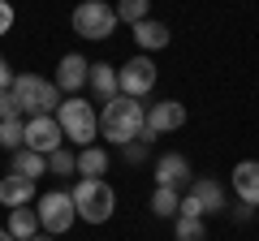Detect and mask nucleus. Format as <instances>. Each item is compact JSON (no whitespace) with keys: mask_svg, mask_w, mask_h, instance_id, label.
I'll return each instance as SVG.
<instances>
[{"mask_svg":"<svg viewBox=\"0 0 259 241\" xmlns=\"http://www.w3.org/2000/svg\"><path fill=\"white\" fill-rule=\"evenodd\" d=\"M143 125H147V103L130 99V95H117L100 108V138L117 142V147L134 142L143 134Z\"/></svg>","mask_w":259,"mask_h":241,"instance_id":"nucleus-1","label":"nucleus"},{"mask_svg":"<svg viewBox=\"0 0 259 241\" xmlns=\"http://www.w3.org/2000/svg\"><path fill=\"white\" fill-rule=\"evenodd\" d=\"M56 120H61V134L74 142L78 151H82V147H95V138H100V116H95V103H91V99L69 95V99L56 108Z\"/></svg>","mask_w":259,"mask_h":241,"instance_id":"nucleus-2","label":"nucleus"},{"mask_svg":"<svg viewBox=\"0 0 259 241\" xmlns=\"http://www.w3.org/2000/svg\"><path fill=\"white\" fill-rule=\"evenodd\" d=\"M69 198H74V207H78V220H87V224H108L112 211H117V190H112L104 176H95V181L82 176V181L69 190Z\"/></svg>","mask_w":259,"mask_h":241,"instance_id":"nucleus-3","label":"nucleus"},{"mask_svg":"<svg viewBox=\"0 0 259 241\" xmlns=\"http://www.w3.org/2000/svg\"><path fill=\"white\" fill-rule=\"evenodd\" d=\"M13 95L22 99V112H26V116H56V108H61L56 82L35 78V74H18L13 78Z\"/></svg>","mask_w":259,"mask_h":241,"instance_id":"nucleus-4","label":"nucleus"},{"mask_svg":"<svg viewBox=\"0 0 259 241\" xmlns=\"http://www.w3.org/2000/svg\"><path fill=\"white\" fill-rule=\"evenodd\" d=\"M35 215H39V228H44V232L61 237V232L74 228L78 207H74V198H69V190H48V194L35 198Z\"/></svg>","mask_w":259,"mask_h":241,"instance_id":"nucleus-5","label":"nucleus"},{"mask_svg":"<svg viewBox=\"0 0 259 241\" xmlns=\"http://www.w3.org/2000/svg\"><path fill=\"white\" fill-rule=\"evenodd\" d=\"M74 35L78 39H112L117 30V9H112L108 0H78L74 9Z\"/></svg>","mask_w":259,"mask_h":241,"instance_id":"nucleus-6","label":"nucleus"},{"mask_svg":"<svg viewBox=\"0 0 259 241\" xmlns=\"http://www.w3.org/2000/svg\"><path fill=\"white\" fill-rule=\"evenodd\" d=\"M117 82H121V95H130V99L151 95V91H156V61H151L147 52H143V56H130L125 65L117 69Z\"/></svg>","mask_w":259,"mask_h":241,"instance_id":"nucleus-7","label":"nucleus"},{"mask_svg":"<svg viewBox=\"0 0 259 241\" xmlns=\"http://www.w3.org/2000/svg\"><path fill=\"white\" fill-rule=\"evenodd\" d=\"M61 142H65V134H61V120L56 116H26V147L30 151L52 155Z\"/></svg>","mask_w":259,"mask_h":241,"instance_id":"nucleus-8","label":"nucleus"},{"mask_svg":"<svg viewBox=\"0 0 259 241\" xmlns=\"http://www.w3.org/2000/svg\"><path fill=\"white\" fill-rule=\"evenodd\" d=\"M194 172H190V159L182 155V151H168V155L156 159V186H168V190H190Z\"/></svg>","mask_w":259,"mask_h":241,"instance_id":"nucleus-9","label":"nucleus"},{"mask_svg":"<svg viewBox=\"0 0 259 241\" xmlns=\"http://www.w3.org/2000/svg\"><path fill=\"white\" fill-rule=\"evenodd\" d=\"M87 78H91V61L78 52H65L61 56V65H56V91L65 95H78L87 86Z\"/></svg>","mask_w":259,"mask_h":241,"instance_id":"nucleus-10","label":"nucleus"},{"mask_svg":"<svg viewBox=\"0 0 259 241\" xmlns=\"http://www.w3.org/2000/svg\"><path fill=\"white\" fill-rule=\"evenodd\" d=\"M182 125H186V103H177V99L147 103V130L151 134H173Z\"/></svg>","mask_w":259,"mask_h":241,"instance_id":"nucleus-11","label":"nucleus"},{"mask_svg":"<svg viewBox=\"0 0 259 241\" xmlns=\"http://www.w3.org/2000/svg\"><path fill=\"white\" fill-rule=\"evenodd\" d=\"M186 194H194V203H199V211H203V215H221V211H229L225 186H221V181H212V176H203V181H190V190H186Z\"/></svg>","mask_w":259,"mask_h":241,"instance_id":"nucleus-12","label":"nucleus"},{"mask_svg":"<svg viewBox=\"0 0 259 241\" xmlns=\"http://www.w3.org/2000/svg\"><path fill=\"white\" fill-rule=\"evenodd\" d=\"M233 194H238V203L259 207V159L233 164Z\"/></svg>","mask_w":259,"mask_h":241,"instance_id":"nucleus-13","label":"nucleus"},{"mask_svg":"<svg viewBox=\"0 0 259 241\" xmlns=\"http://www.w3.org/2000/svg\"><path fill=\"white\" fill-rule=\"evenodd\" d=\"M87 86L95 91V103H108L121 95V82H117V65H108V61H95L91 65V78H87Z\"/></svg>","mask_w":259,"mask_h":241,"instance_id":"nucleus-14","label":"nucleus"},{"mask_svg":"<svg viewBox=\"0 0 259 241\" xmlns=\"http://www.w3.org/2000/svg\"><path fill=\"white\" fill-rule=\"evenodd\" d=\"M0 203L9 207H30L35 203V181H30V176H22V172H9L5 176V181H0Z\"/></svg>","mask_w":259,"mask_h":241,"instance_id":"nucleus-15","label":"nucleus"},{"mask_svg":"<svg viewBox=\"0 0 259 241\" xmlns=\"http://www.w3.org/2000/svg\"><path fill=\"white\" fill-rule=\"evenodd\" d=\"M130 35H134V43L143 47V52H156V47H168V26L156 18H143L139 26H130Z\"/></svg>","mask_w":259,"mask_h":241,"instance_id":"nucleus-16","label":"nucleus"},{"mask_svg":"<svg viewBox=\"0 0 259 241\" xmlns=\"http://www.w3.org/2000/svg\"><path fill=\"white\" fill-rule=\"evenodd\" d=\"M9 172H22V176H30V181H39V176L48 172V155H39V151L22 147V151H13V159H9Z\"/></svg>","mask_w":259,"mask_h":241,"instance_id":"nucleus-17","label":"nucleus"},{"mask_svg":"<svg viewBox=\"0 0 259 241\" xmlns=\"http://www.w3.org/2000/svg\"><path fill=\"white\" fill-rule=\"evenodd\" d=\"M5 228H9L18 241L39 237V215H35V207H13V211H9V224H5Z\"/></svg>","mask_w":259,"mask_h":241,"instance_id":"nucleus-18","label":"nucleus"},{"mask_svg":"<svg viewBox=\"0 0 259 241\" xmlns=\"http://www.w3.org/2000/svg\"><path fill=\"white\" fill-rule=\"evenodd\" d=\"M108 172V151L104 147H82L78 151V176H87V181H95V176Z\"/></svg>","mask_w":259,"mask_h":241,"instance_id":"nucleus-19","label":"nucleus"},{"mask_svg":"<svg viewBox=\"0 0 259 241\" xmlns=\"http://www.w3.org/2000/svg\"><path fill=\"white\" fill-rule=\"evenodd\" d=\"M177 207H182V194L168 186H156V194H151V215H160V220H177Z\"/></svg>","mask_w":259,"mask_h":241,"instance_id":"nucleus-20","label":"nucleus"},{"mask_svg":"<svg viewBox=\"0 0 259 241\" xmlns=\"http://www.w3.org/2000/svg\"><path fill=\"white\" fill-rule=\"evenodd\" d=\"M0 147H5V151H22V147H26V116L0 120Z\"/></svg>","mask_w":259,"mask_h":241,"instance_id":"nucleus-21","label":"nucleus"},{"mask_svg":"<svg viewBox=\"0 0 259 241\" xmlns=\"http://www.w3.org/2000/svg\"><path fill=\"white\" fill-rule=\"evenodd\" d=\"M112 9H117V22H125V26H139L143 18H151V0H117Z\"/></svg>","mask_w":259,"mask_h":241,"instance_id":"nucleus-22","label":"nucleus"},{"mask_svg":"<svg viewBox=\"0 0 259 241\" xmlns=\"http://www.w3.org/2000/svg\"><path fill=\"white\" fill-rule=\"evenodd\" d=\"M173 241H207V228H203V220L177 215V220H173Z\"/></svg>","mask_w":259,"mask_h":241,"instance_id":"nucleus-23","label":"nucleus"},{"mask_svg":"<svg viewBox=\"0 0 259 241\" xmlns=\"http://www.w3.org/2000/svg\"><path fill=\"white\" fill-rule=\"evenodd\" d=\"M48 172H56V176H74V172H78V151L56 147L52 155H48Z\"/></svg>","mask_w":259,"mask_h":241,"instance_id":"nucleus-24","label":"nucleus"},{"mask_svg":"<svg viewBox=\"0 0 259 241\" xmlns=\"http://www.w3.org/2000/svg\"><path fill=\"white\" fill-rule=\"evenodd\" d=\"M18 116H26V112H22V99L9 86V91H0V120H18Z\"/></svg>","mask_w":259,"mask_h":241,"instance_id":"nucleus-25","label":"nucleus"},{"mask_svg":"<svg viewBox=\"0 0 259 241\" xmlns=\"http://www.w3.org/2000/svg\"><path fill=\"white\" fill-rule=\"evenodd\" d=\"M147 142L143 138H134V142H125V147H121V159H125V164H143V159H147Z\"/></svg>","mask_w":259,"mask_h":241,"instance_id":"nucleus-26","label":"nucleus"},{"mask_svg":"<svg viewBox=\"0 0 259 241\" xmlns=\"http://www.w3.org/2000/svg\"><path fill=\"white\" fill-rule=\"evenodd\" d=\"M13 18H18L13 5H9V0H0V35H9V30H13Z\"/></svg>","mask_w":259,"mask_h":241,"instance_id":"nucleus-27","label":"nucleus"},{"mask_svg":"<svg viewBox=\"0 0 259 241\" xmlns=\"http://www.w3.org/2000/svg\"><path fill=\"white\" fill-rule=\"evenodd\" d=\"M13 78H18V74H13V69H9V61L0 56V91H9V86H13Z\"/></svg>","mask_w":259,"mask_h":241,"instance_id":"nucleus-28","label":"nucleus"},{"mask_svg":"<svg viewBox=\"0 0 259 241\" xmlns=\"http://www.w3.org/2000/svg\"><path fill=\"white\" fill-rule=\"evenodd\" d=\"M246 220H255V207H250V203L233 207V224H246Z\"/></svg>","mask_w":259,"mask_h":241,"instance_id":"nucleus-29","label":"nucleus"},{"mask_svg":"<svg viewBox=\"0 0 259 241\" xmlns=\"http://www.w3.org/2000/svg\"><path fill=\"white\" fill-rule=\"evenodd\" d=\"M30 241H61V237H52V232H39V237H30Z\"/></svg>","mask_w":259,"mask_h":241,"instance_id":"nucleus-30","label":"nucleus"},{"mask_svg":"<svg viewBox=\"0 0 259 241\" xmlns=\"http://www.w3.org/2000/svg\"><path fill=\"white\" fill-rule=\"evenodd\" d=\"M0 241H18V237H13V232H9V228H0Z\"/></svg>","mask_w":259,"mask_h":241,"instance_id":"nucleus-31","label":"nucleus"},{"mask_svg":"<svg viewBox=\"0 0 259 241\" xmlns=\"http://www.w3.org/2000/svg\"><path fill=\"white\" fill-rule=\"evenodd\" d=\"M255 220H259V207H255Z\"/></svg>","mask_w":259,"mask_h":241,"instance_id":"nucleus-32","label":"nucleus"}]
</instances>
